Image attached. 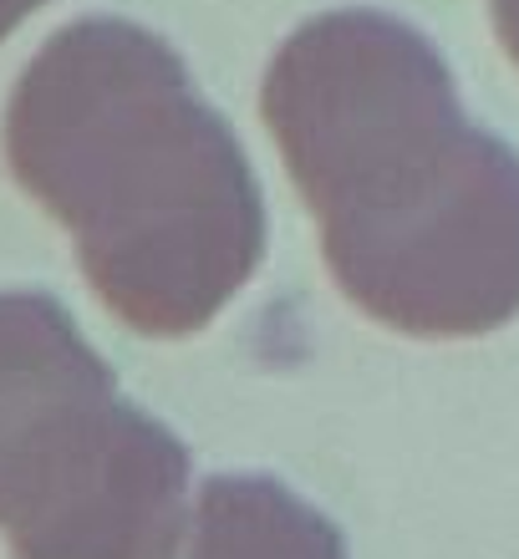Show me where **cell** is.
I'll use <instances>...</instances> for the list:
<instances>
[{"label": "cell", "mask_w": 519, "mask_h": 559, "mask_svg": "<svg viewBox=\"0 0 519 559\" xmlns=\"http://www.w3.org/2000/svg\"><path fill=\"white\" fill-rule=\"evenodd\" d=\"M5 163L138 336L204 331L260 270L266 199L235 128L133 21L87 15L31 57L5 103Z\"/></svg>", "instance_id": "cell-2"}, {"label": "cell", "mask_w": 519, "mask_h": 559, "mask_svg": "<svg viewBox=\"0 0 519 559\" xmlns=\"http://www.w3.org/2000/svg\"><path fill=\"white\" fill-rule=\"evenodd\" d=\"M321 250L356 310L402 336L519 316V153L463 118L438 46L398 15H316L260 92Z\"/></svg>", "instance_id": "cell-1"}, {"label": "cell", "mask_w": 519, "mask_h": 559, "mask_svg": "<svg viewBox=\"0 0 519 559\" xmlns=\"http://www.w3.org/2000/svg\"><path fill=\"white\" fill-rule=\"evenodd\" d=\"M184 559H346V539L275 478L220 473L199 493Z\"/></svg>", "instance_id": "cell-4"}, {"label": "cell", "mask_w": 519, "mask_h": 559, "mask_svg": "<svg viewBox=\"0 0 519 559\" xmlns=\"http://www.w3.org/2000/svg\"><path fill=\"white\" fill-rule=\"evenodd\" d=\"M494 31H499L509 61L519 67V0H494Z\"/></svg>", "instance_id": "cell-5"}, {"label": "cell", "mask_w": 519, "mask_h": 559, "mask_svg": "<svg viewBox=\"0 0 519 559\" xmlns=\"http://www.w3.org/2000/svg\"><path fill=\"white\" fill-rule=\"evenodd\" d=\"M42 5H46V0H0V41H5V36H11L26 15L42 11Z\"/></svg>", "instance_id": "cell-6"}, {"label": "cell", "mask_w": 519, "mask_h": 559, "mask_svg": "<svg viewBox=\"0 0 519 559\" xmlns=\"http://www.w3.org/2000/svg\"><path fill=\"white\" fill-rule=\"evenodd\" d=\"M0 530L15 559H174L189 539V448L42 290H0Z\"/></svg>", "instance_id": "cell-3"}]
</instances>
